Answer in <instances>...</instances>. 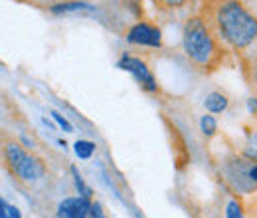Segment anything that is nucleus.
<instances>
[{"label": "nucleus", "mask_w": 257, "mask_h": 218, "mask_svg": "<svg viewBox=\"0 0 257 218\" xmlns=\"http://www.w3.org/2000/svg\"><path fill=\"white\" fill-rule=\"evenodd\" d=\"M210 24L220 40L235 52L247 50L257 40V14L243 0H218Z\"/></svg>", "instance_id": "f257e3e1"}, {"label": "nucleus", "mask_w": 257, "mask_h": 218, "mask_svg": "<svg viewBox=\"0 0 257 218\" xmlns=\"http://www.w3.org/2000/svg\"><path fill=\"white\" fill-rule=\"evenodd\" d=\"M182 48L186 58L202 74L216 71L224 62V42L212 28L208 18L192 16L182 32Z\"/></svg>", "instance_id": "f03ea898"}, {"label": "nucleus", "mask_w": 257, "mask_h": 218, "mask_svg": "<svg viewBox=\"0 0 257 218\" xmlns=\"http://www.w3.org/2000/svg\"><path fill=\"white\" fill-rule=\"evenodd\" d=\"M117 67H121V69H125L128 71L135 80H137V84L145 90V92H151V94H155L157 90H159V84H157V80H155V76H153V71L149 69V65L143 62V60H139V58H133V56H123L119 63H117Z\"/></svg>", "instance_id": "7ed1b4c3"}, {"label": "nucleus", "mask_w": 257, "mask_h": 218, "mask_svg": "<svg viewBox=\"0 0 257 218\" xmlns=\"http://www.w3.org/2000/svg\"><path fill=\"white\" fill-rule=\"evenodd\" d=\"M127 42L135 46H149V48H161L162 32L161 28L149 24V22H137L127 32Z\"/></svg>", "instance_id": "20e7f679"}, {"label": "nucleus", "mask_w": 257, "mask_h": 218, "mask_svg": "<svg viewBox=\"0 0 257 218\" xmlns=\"http://www.w3.org/2000/svg\"><path fill=\"white\" fill-rule=\"evenodd\" d=\"M44 175H46V165H44V161H42L40 157L32 155V153H26L24 161L18 165V169H16V173H14L12 177L18 179V181H22V183H36V181H40Z\"/></svg>", "instance_id": "39448f33"}, {"label": "nucleus", "mask_w": 257, "mask_h": 218, "mask_svg": "<svg viewBox=\"0 0 257 218\" xmlns=\"http://www.w3.org/2000/svg\"><path fill=\"white\" fill-rule=\"evenodd\" d=\"M91 198H85V196H73V198H65L60 202L58 206V216L64 218H85L89 216V210H91Z\"/></svg>", "instance_id": "423d86ee"}, {"label": "nucleus", "mask_w": 257, "mask_h": 218, "mask_svg": "<svg viewBox=\"0 0 257 218\" xmlns=\"http://www.w3.org/2000/svg\"><path fill=\"white\" fill-rule=\"evenodd\" d=\"M97 12V8L93 4H87V2H79V0H73V2H60V4H54L50 6V12L52 14H69V12Z\"/></svg>", "instance_id": "0eeeda50"}, {"label": "nucleus", "mask_w": 257, "mask_h": 218, "mask_svg": "<svg viewBox=\"0 0 257 218\" xmlns=\"http://www.w3.org/2000/svg\"><path fill=\"white\" fill-rule=\"evenodd\" d=\"M227 105H229V99L222 92H212V94L206 95V99H204V107L210 113H224L225 109H227Z\"/></svg>", "instance_id": "6e6552de"}, {"label": "nucleus", "mask_w": 257, "mask_h": 218, "mask_svg": "<svg viewBox=\"0 0 257 218\" xmlns=\"http://www.w3.org/2000/svg\"><path fill=\"white\" fill-rule=\"evenodd\" d=\"M69 171H71V177H73V185H75V188H77L79 196H85V198H93V190H91V187H89V185L83 181V177L79 175L77 167L73 165Z\"/></svg>", "instance_id": "1a4fd4ad"}, {"label": "nucleus", "mask_w": 257, "mask_h": 218, "mask_svg": "<svg viewBox=\"0 0 257 218\" xmlns=\"http://www.w3.org/2000/svg\"><path fill=\"white\" fill-rule=\"evenodd\" d=\"M95 143L93 141H87V139H79V141H75V145H73V151H75V155L79 157V159H91L93 153H95Z\"/></svg>", "instance_id": "9d476101"}, {"label": "nucleus", "mask_w": 257, "mask_h": 218, "mask_svg": "<svg viewBox=\"0 0 257 218\" xmlns=\"http://www.w3.org/2000/svg\"><path fill=\"white\" fill-rule=\"evenodd\" d=\"M243 157L257 161V119L253 123V131L247 133V141H245V147H243Z\"/></svg>", "instance_id": "9b49d317"}, {"label": "nucleus", "mask_w": 257, "mask_h": 218, "mask_svg": "<svg viewBox=\"0 0 257 218\" xmlns=\"http://www.w3.org/2000/svg\"><path fill=\"white\" fill-rule=\"evenodd\" d=\"M200 131L206 137H214L218 131V121L214 119V115H202L200 117Z\"/></svg>", "instance_id": "f8f14e48"}, {"label": "nucleus", "mask_w": 257, "mask_h": 218, "mask_svg": "<svg viewBox=\"0 0 257 218\" xmlns=\"http://www.w3.org/2000/svg\"><path fill=\"white\" fill-rule=\"evenodd\" d=\"M20 216H22V212H20L16 206L8 204V202L0 196V218H20Z\"/></svg>", "instance_id": "ddd939ff"}, {"label": "nucleus", "mask_w": 257, "mask_h": 218, "mask_svg": "<svg viewBox=\"0 0 257 218\" xmlns=\"http://www.w3.org/2000/svg\"><path fill=\"white\" fill-rule=\"evenodd\" d=\"M225 216L227 218H241L243 216L241 206L237 204V200H231V202L227 204V208H225Z\"/></svg>", "instance_id": "4468645a"}, {"label": "nucleus", "mask_w": 257, "mask_h": 218, "mask_svg": "<svg viewBox=\"0 0 257 218\" xmlns=\"http://www.w3.org/2000/svg\"><path fill=\"white\" fill-rule=\"evenodd\" d=\"M50 115H52V117H54V119H56V123L60 125V127H62V129H64L65 133H71V131H73V125L69 123V121H67V119H65L64 115H60V113H58V111H50Z\"/></svg>", "instance_id": "2eb2a0df"}, {"label": "nucleus", "mask_w": 257, "mask_h": 218, "mask_svg": "<svg viewBox=\"0 0 257 218\" xmlns=\"http://www.w3.org/2000/svg\"><path fill=\"white\" fill-rule=\"evenodd\" d=\"M247 78H249V84H251V88H253V92H255V95H257V60L251 62V65H249Z\"/></svg>", "instance_id": "dca6fc26"}, {"label": "nucleus", "mask_w": 257, "mask_h": 218, "mask_svg": "<svg viewBox=\"0 0 257 218\" xmlns=\"http://www.w3.org/2000/svg\"><path fill=\"white\" fill-rule=\"evenodd\" d=\"M164 8H170V10H176V8H182L188 4V0H159Z\"/></svg>", "instance_id": "f3484780"}, {"label": "nucleus", "mask_w": 257, "mask_h": 218, "mask_svg": "<svg viewBox=\"0 0 257 218\" xmlns=\"http://www.w3.org/2000/svg\"><path fill=\"white\" fill-rule=\"evenodd\" d=\"M247 173H249V179H251V181L257 185V161H251V163H249Z\"/></svg>", "instance_id": "a211bd4d"}, {"label": "nucleus", "mask_w": 257, "mask_h": 218, "mask_svg": "<svg viewBox=\"0 0 257 218\" xmlns=\"http://www.w3.org/2000/svg\"><path fill=\"white\" fill-rule=\"evenodd\" d=\"M247 109H249V113H251V115H257V95L255 97H249V99H247Z\"/></svg>", "instance_id": "6ab92c4d"}, {"label": "nucleus", "mask_w": 257, "mask_h": 218, "mask_svg": "<svg viewBox=\"0 0 257 218\" xmlns=\"http://www.w3.org/2000/svg\"><path fill=\"white\" fill-rule=\"evenodd\" d=\"M89 216H95V218L103 216V210H101V206H99L97 202H91V210H89Z\"/></svg>", "instance_id": "aec40b11"}]
</instances>
